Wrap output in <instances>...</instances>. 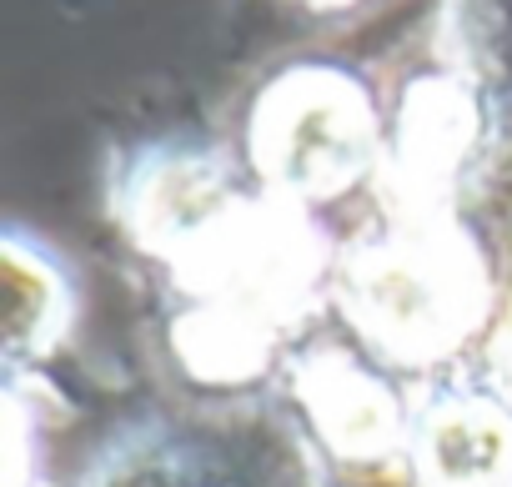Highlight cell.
<instances>
[{"label":"cell","mask_w":512,"mask_h":487,"mask_svg":"<svg viewBox=\"0 0 512 487\" xmlns=\"http://www.w3.org/2000/svg\"><path fill=\"white\" fill-rule=\"evenodd\" d=\"M106 487H241V482L226 467H206V462H141Z\"/></svg>","instance_id":"8992f818"},{"label":"cell","mask_w":512,"mask_h":487,"mask_svg":"<svg viewBox=\"0 0 512 487\" xmlns=\"http://www.w3.org/2000/svg\"><path fill=\"white\" fill-rule=\"evenodd\" d=\"M347 282H352L357 322L392 352H427L447 337L452 292L432 252L417 247L362 252Z\"/></svg>","instance_id":"7a4b0ae2"},{"label":"cell","mask_w":512,"mask_h":487,"mask_svg":"<svg viewBox=\"0 0 512 487\" xmlns=\"http://www.w3.org/2000/svg\"><path fill=\"white\" fill-rule=\"evenodd\" d=\"M61 292H56V277L31 267L16 247L6 252V342L11 352L31 347V342H46V332L61 322Z\"/></svg>","instance_id":"5b68a950"},{"label":"cell","mask_w":512,"mask_h":487,"mask_svg":"<svg viewBox=\"0 0 512 487\" xmlns=\"http://www.w3.org/2000/svg\"><path fill=\"white\" fill-rule=\"evenodd\" d=\"M251 151L282 191L337 196L372 156V101L342 71H292L256 106Z\"/></svg>","instance_id":"6da1fadb"},{"label":"cell","mask_w":512,"mask_h":487,"mask_svg":"<svg viewBox=\"0 0 512 487\" xmlns=\"http://www.w3.org/2000/svg\"><path fill=\"white\" fill-rule=\"evenodd\" d=\"M317 412L327 417V427L337 432V442L362 447V452L382 447L387 432H392V407H387V397H382L362 372H352V367H332V372L322 377Z\"/></svg>","instance_id":"277c9868"},{"label":"cell","mask_w":512,"mask_h":487,"mask_svg":"<svg viewBox=\"0 0 512 487\" xmlns=\"http://www.w3.org/2000/svg\"><path fill=\"white\" fill-rule=\"evenodd\" d=\"M417 467L432 487H497L512 472V417L477 397L432 407L417 432Z\"/></svg>","instance_id":"3957f363"}]
</instances>
